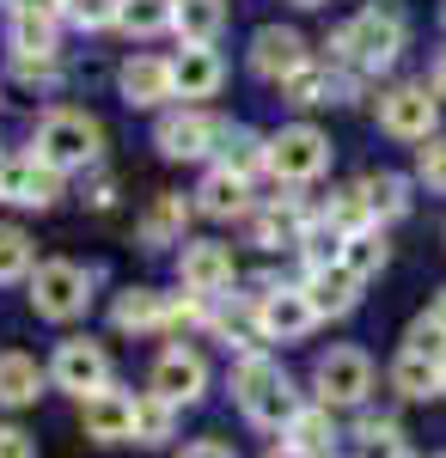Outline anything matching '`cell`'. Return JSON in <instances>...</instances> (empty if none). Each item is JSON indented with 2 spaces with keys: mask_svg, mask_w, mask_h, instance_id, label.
<instances>
[{
  "mask_svg": "<svg viewBox=\"0 0 446 458\" xmlns=\"http://www.w3.org/2000/svg\"><path fill=\"white\" fill-rule=\"evenodd\" d=\"M294 6H324V0H294Z\"/></svg>",
  "mask_w": 446,
  "mask_h": 458,
  "instance_id": "cell-49",
  "label": "cell"
},
{
  "mask_svg": "<svg viewBox=\"0 0 446 458\" xmlns=\"http://www.w3.org/2000/svg\"><path fill=\"white\" fill-rule=\"evenodd\" d=\"M300 62H312V49H306V37L294 31V25H263V31L251 37V73H257V80L281 86Z\"/></svg>",
  "mask_w": 446,
  "mask_h": 458,
  "instance_id": "cell-17",
  "label": "cell"
},
{
  "mask_svg": "<svg viewBox=\"0 0 446 458\" xmlns=\"http://www.w3.org/2000/svg\"><path fill=\"white\" fill-rule=\"evenodd\" d=\"M214 330H220V343L227 349H239V354H263V318H257V300H244V306H233V312H220L214 318Z\"/></svg>",
  "mask_w": 446,
  "mask_h": 458,
  "instance_id": "cell-31",
  "label": "cell"
},
{
  "mask_svg": "<svg viewBox=\"0 0 446 458\" xmlns=\"http://www.w3.org/2000/svg\"><path fill=\"white\" fill-rule=\"evenodd\" d=\"M13 73H19L25 86H37V80H56V73H62V55H13Z\"/></svg>",
  "mask_w": 446,
  "mask_h": 458,
  "instance_id": "cell-42",
  "label": "cell"
},
{
  "mask_svg": "<svg viewBox=\"0 0 446 458\" xmlns=\"http://www.w3.org/2000/svg\"><path fill=\"white\" fill-rule=\"evenodd\" d=\"M355 190H361V202H367V214H373V226H379V220L410 214V177H398V172H367Z\"/></svg>",
  "mask_w": 446,
  "mask_h": 458,
  "instance_id": "cell-26",
  "label": "cell"
},
{
  "mask_svg": "<svg viewBox=\"0 0 446 458\" xmlns=\"http://www.w3.org/2000/svg\"><path fill=\"white\" fill-rule=\"evenodd\" d=\"M428 312H434V318H441V324H446V287H441V300H434V306H428Z\"/></svg>",
  "mask_w": 446,
  "mask_h": 458,
  "instance_id": "cell-48",
  "label": "cell"
},
{
  "mask_svg": "<svg viewBox=\"0 0 446 458\" xmlns=\"http://www.w3.org/2000/svg\"><path fill=\"white\" fill-rule=\"evenodd\" d=\"M300 287H306V300H312V312H318V318H348L355 306H361V276H348L343 263L306 269Z\"/></svg>",
  "mask_w": 446,
  "mask_h": 458,
  "instance_id": "cell-20",
  "label": "cell"
},
{
  "mask_svg": "<svg viewBox=\"0 0 446 458\" xmlns=\"http://www.w3.org/2000/svg\"><path fill=\"white\" fill-rule=\"evenodd\" d=\"M196 214H208V220H251V177H233L227 165H214L196 183Z\"/></svg>",
  "mask_w": 446,
  "mask_h": 458,
  "instance_id": "cell-21",
  "label": "cell"
},
{
  "mask_svg": "<svg viewBox=\"0 0 446 458\" xmlns=\"http://www.w3.org/2000/svg\"><path fill=\"white\" fill-rule=\"evenodd\" d=\"M13 55H56V19L49 13H25L13 6Z\"/></svg>",
  "mask_w": 446,
  "mask_h": 458,
  "instance_id": "cell-32",
  "label": "cell"
},
{
  "mask_svg": "<svg viewBox=\"0 0 446 458\" xmlns=\"http://www.w3.org/2000/svg\"><path fill=\"white\" fill-rule=\"evenodd\" d=\"M110 202H116V177L99 172V177H92V208H110Z\"/></svg>",
  "mask_w": 446,
  "mask_h": 458,
  "instance_id": "cell-44",
  "label": "cell"
},
{
  "mask_svg": "<svg viewBox=\"0 0 446 458\" xmlns=\"http://www.w3.org/2000/svg\"><path fill=\"white\" fill-rule=\"evenodd\" d=\"M312 386H318L324 410H355L373 391V360H367V349H330V354H318Z\"/></svg>",
  "mask_w": 446,
  "mask_h": 458,
  "instance_id": "cell-6",
  "label": "cell"
},
{
  "mask_svg": "<svg viewBox=\"0 0 446 458\" xmlns=\"http://www.w3.org/2000/svg\"><path fill=\"white\" fill-rule=\"evenodd\" d=\"M227 129H233V123H220V116H208V110H196V105H184V110H166V116H159L153 147H159L166 159H208V153H220Z\"/></svg>",
  "mask_w": 446,
  "mask_h": 458,
  "instance_id": "cell-9",
  "label": "cell"
},
{
  "mask_svg": "<svg viewBox=\"0 0 446 458\" xmlns=\"http://www.w3.org/2000/svg\"><path fill=\"white\" fill-rule=\"evenodd\" d=\"M441 397H446V367H441Z\"/></svg>",
  "mask_w": 446,
  "mask_h": 458,
  "instance_id": "cell-50",
  "label": "cell"
},
{
  "mask_svg": "<svg viewBox=\"0 0 446 458\" xmlns=\"http://www.w3.org/2000/svg\"><path fill=\"white\" fill-rule=\"evenodd\" d=\"M428 92H434V98H446V49L434 55V68H428Z\"/></svg>",
  "mask_w": 446,
  "mask_h": 458,
  "instance_id": "cell-46",
  "label": "cell"
},
{
  "mask_svg": "<svg viewBox=\"0 0 446 458\" xmlns=\"http://www.w3.org/2000/svg\"><path fill=\"white\" fill-rule=\"evenodd\" d=\"M177 282L190 287V293H227V287L239 282V257L233 245H214V239H184L177 250Z\"/></svg>",
  "mask_w": 446,
  "mask_h": 458,
  "instance_id": "cell-12",
  "label": "cell"
},
{
  "mask_svg": "<svg viewBox=\"0 0 446 458\" xmlns=\"http://www.w3.org/2000/svg\"><path fill=\"white\" fill-rule=\"evenodd\" d=\"M172 31L184 43H214V37L227 31V0H177Z\"/></svg>",
  "mask_w": 446,
  "mask_h": 458,
  "instance_id": "cell-27",
  "label": "cell"
},
{
  "mask_svg": "<svg viewBox=\"0 0 446 458\" xmlns=\"http://www.w3.org/2000/svg\"><path fill=\"white\" fill-rule=\"evenodd\" d=\"M43 379H49V367H37V354L0 349V410H25V403H37Z\"/></svg>",
  "mask_w": 446,
  "mask_h": 458,
  "instance_id": "cell-22",
  "label": "cell"
},
{
  "mask_svg": "<svg viewBox=\"0 0 446 458\" xmlns=\"http://www.w3.org/2000/svg\"><path fill=\"white\" fill-rule=\"evenodd\" d=\"M31 153L62 177L86 172V165H99V153H104V123L92 110H49L31 129Z\"/></svg>",
  "mask_w": 446,
  "mask_h": 458,
  "instance_id": "cell-3",
  "label": "cell"
},
{
  "mask_svg": "<svg viewBox=\"0 0 446 458\" xmlns=\"http://www.w3.org/2000/svg\"><path fill=\"white\" fill-rule=\"evenodd\" d=\"M263 458H312V453H300L294 440H275V446H270V453H263Z\"/></svg>",
  "mask_w": 446,
  "mask_h": 458,
  "instance_id": "cell-47",
  "label": "cell"
},
{
  "mask_svg": "<svg viewBox=\"0 0 446 458\" xmlns=\"http://www.w3.org/2000/svg\"><path fill=\"white\" fill-rule=\"evenodd\" d=\"M116 86H123V98H129L135 110H159L166 98H177L172 62H166V55H129L123 73H116Z\"/></svg>",
  "mask_w": 446,
  "mask_h": 458,
  "instance_id": "cell-19",
  "label": "cell"
},
{
  "mask_svg": "<svg viewBox=\"0 0 446 458\" xmlns=\"http://www.w3.org/2000/svg\"><path fill=\"white\" fill-rule=\"evenodd\" d=\"M220 165H227L233 177L270 172V135H257V129H227V141H220Z\"/></svg>",
  "mask_w": 446,
  "mask_h": 458,
  "instance_id": "cell-28",
  "label": "cell"
},
{
  "mask_svg": "<svg viewBox=\"0 0 446 458\" xmlns=\"http://www.w3.org/2000/svg\"><path fill=\"white\" fill-rule=\"evenodd\" d=\"M404 43H410L404 6H398V0H373V6H361L348 25H337L330 62L348 68V73H385L398 55H404Z\"/></svg>",
  "mask_w": 446,
  "mask_h": 458,
  "instance_id": "cell-1",
  "label": "cell"
},
{
  "mask_svg": "<svg viewBox=\"0 0 446 458\" xmlns=\"http://www.w3.org/2000/svg\"><path fill=\"white\" fill-rule=\"evenodd\" d=\"M348 92H355V73L348 68H337V62H300V68L281 80V98L294 110H318V105H343Z\"/></svg>",
  "mask_w": 446,
  "mask_h": 458,
  "instance_id": "cell-13",
  "label": "cell"
},
{
  "mask_svg": "<svg viewBox=\"0 0 446 458\" xmlns=\"http://www.w3.org/2000/svg\"><path fill=\"white\" fill-rule=\"evenodd\" d=\"M441 19H446V6H441Z\"/></svg>",
  "mask_w": 446,
  "mask_h": 458,
  "instance_id": "cell-52",
  "label": "cell"
},
{
  "mask_svg": "<svg viewBox=\"0 0 446 458\" xmlns=\"http://www.w3.org/2000/svg\"><path fill=\"white\" fill-rule=\"evenodd\" d=\"M153 391L166 397V403H202L208 397V360L196 349H184V343H172V349L153 360Z\"/></svg>",
  "mask_w": 446,
  "mask_h": 458,
  "instance_id": "cell-15",
  "label": "cell"
},
{
  "mask_svg": "<svg viewBox=\"0 0 446 458\" xmlns=\"http://www.w3.org/2000/svg\"><path fill=\"white\" fill-rule=\"evenodd\" d=\"M324 220H330L343 239H348V233H361V226H373V214H367V202H361V190H355V183L337 190V196L324 202Z\"/></svg>",
  "mask_w": 446,
  "mask_h": 458,
  "instance_id": "cell-37",
  "label": "cell"
},
{
  "mask_svg": "<svg viewBox=\"0 0 446 458\" xmlns=\"http://www.w3.org/2000/svg\"><path fill=\"white\" fill-rule=\"evenodd\" d=\"M257 300V318H263V336L270 343H300V336H312V324H318V312H312L306 287H263V293H251Z\"/></svg>",
  "mask_w": 446,
  "mask_h": 458,
  "instance_id": "cell-11",
  "label": "cell"
},
{
  "mask_svg": "<svg viewBox=\"0 0 446 458\" xmlns=\"http://www.w3.org/2000/svg\"><path fill=\"white\" fill-rule=\"evenodd\" d=\"M172 86L184 105H202V98H214L220 86H227V62H220V49L214 43H184L172 55Z\"/></svg>",
  "mask_w": 446,
  "mask_h": 458,
  "instance_id": "cell-16",
  "label": "cell"
},
{
  "mask_svg": "<svg viewBox=\"0 0 446 458\" xmlns=\"http://www.w3.org/2000/svg\"><path fill=\"white\" fill-rule=\"evenodd\" d=\"M306 226H312V208L300 202V196H275L270 208H251V245H263V250H300Z\"/></svg>",
  "mask_w": 446,
  "mask_h": 458,
  "instance_id": "cell-18",
  "label": "cell"
},
{
  "mask_svg": "<svg viewBox=\"0 0 446 458\" xmlns=\"http://www.w3.org/2000/svg\"><path fill=\"white\" fill-rule=\"evenodd\" d=\"M172 428H177V403H166L159 391L135 397V440H141V446H166Z\"/></svg>",
  "mask_w": 446,
  "mask_h": 458,
  "instance_id": "cell-33",
  "label": "cell"
},
{
  "mask_svg": "<svg viewBox=\"0 0 446 458\" xmlns=\"http://www.w3.org/2000/svg\"><path fill=\"white\" fill-rule=\"evenodd\" d=\"M92 269L80 263H37L31 269V312L49 324H73V318L92 306Z\"/></svg>",
  "mask_w": 446,
  "mask_h": 458,
  "instance_id": "cell-4",
  "label": "cell"
},
{
  "mask_svg": "<svg viewBox=\"0 0 446 458\" xmlns=\"http://www.w3.org/2000/svg\"><path fill=\"white\" fill-rule=\"evenodd\" d=\"M233 397H239L244 422L270 428V434L300 416V391L281 373V360H270V354H244L239 367H233Z\"/></svg>",
  "mask_w": 446,
  "mask_h": 458,
  "instance_id": "cell-2",
  "label": "cell"
},
{
  "mask_svg": "<svg viewBox=\"0 0 446 458\" xmlns=\"http://www.w3.org/2000/svg\"><path fill=\"white\" fill-rule=\"evenodd\" d=\"M416 177L446 196V135H428V141L416 147Z\"/></svg>",
  "mask_w": 446,
  "mask_h": 458,
  "instance_id": "cell-38",
  "label": "cell"
},
{
  "mask_svg": "<svg viewBox=\"0 0 446 458\" xmlns=\"http://www.w3.org/2000/svg\"><path fill=\"white\" fill-rule=\"evenodd\" d=\"M398 458H410V453H398Z\"/></svg>",
  "mask_w": 446,
  "mask_h": 458,
  "instance_id": "cell-51",
  "label": "cell"
},
{
  "mask_svg": "<svg viewBox=\"0 0 446 458\" xmlns=\"http://www.w3.org/2000/svg\"><path fill=\"white\" fill-rule=\"evenodd\" d=\"M441 458H446V453H441Z\"/></svg>",
  "mask_w": 446,
  "mask_h": 458,
  "instance_id": "cell-54",
  "label": "cell"
},
{
  "mask_svg": "<svg viewBox=\"0 0 446 458\" xmlns=\"http://www.w3.org/2000/svg\"><path fill=\"white\" fill-rule=\"evenodd\" d=\"M184 458H239V453L220 446V440H196V446H184Z\"/></svg>",
  "mask_w": 446,
  "mask_h": 458,
  "instance_id": "cell-45",
  "label": "cell"
},
{
  "mask_svg": "<svg viewBox=\"0 0 446 458\" xmlns=\"http://www.w3.org/2000/svg\"><path fill=\"white\" fill-rule=\"evenodd\" d=\"M441 367L446 360H434V354L422 349H398V360H391V391L398 397H410V403H422V397H441Z\"/></svg>",
  "mask_w": 446,
  "mask_h": 458,
  "instance_id": "cell-23",
  "label": "cell"
},
{
  "mask_svg": "<svg viewBox=\"0 0 446 458\" xmlns=\"http://www.w3.org/2000/svg\"><path fill=\"white\" fill-rule=\"evenodd\" d=\"M385 257H391V250H385V233H379V226H361V233H348L343 250H337V263H343L348 276H361V282H373L379 269H385Z\"/></svg>",
  "mask_w": 446,
  "mask_h": 458,
  "instance_id": "cell-30",
  "label": "cell"
},
{
  "mask_svg": "<svg viewBox=\"0 0 446 458\" xmlns=\"http://www.w3.org/2000/svg\"><path fill=\"white\" fill-rule=\"evenodd\" d=\"M208 318V293H166V330H190V324H202Z\"/></svg>",
  "mask_w": 446,
  "mask_h": 458,
  "instance_id": "cell-39",
  "label": "cell"
},
{
  "mask_svg": "<svg viewBox=\"0 0 446 458\" xmlns=\"http://www.w3.org/2000/svg\"><path fill=\"white\" fill-rule=\"evenodd\" d=\"M330 172V135L312 123H287L270 135V177L275 183H312Z\"/></svg>",
  "mask_w": 446,
  "mask_h": 458,
  "instance_id": "cell-5",
  "label": "cell"
},
{
  "mask_svg": "<svg viewBox=\"0 0 446 458\" xmlns=\"http://www.w3.org/2000/svg\"><path fill=\"white\" fill-rule=\"evenodd\" d=\"M355 440H361L367 458H398L404 453V428H398V416H361V422H355Z\"/></svg>",
  "mask_w": 446,
  "mask_h": 458,
  "instance_id": "cell-36",
  "label": "cell"
},
{
  "mask_svg": "<svg viewBox=\"0 0 446 458\" xmlns=\"http://www.w3.org/2000/svg\"><path fill=\"white\" fill-rule=\"evenodd\" d=\"M62 196V172H49L37 153H6L0 159V202L6 208H49Z\"/></svg>",
  "mask_w": 446,
  "mask_h": 458,
  "instance_id": "cell-10",
  "label": "cell"
},
{
  "mask_svg": "<svg viewBox=\"0 0 446 458\" xmlns=\"http://www.w3.org/2000/svg\"><path fill=\"white\" fill-rule=\"evenodd\" d=\"M49 386L68 391V397H92V391L116 386V367H110V349L92 343V336H68L56 360H49Z\"/></svg>",
  "mask_w": 446,
  "mask_h": 458,
  "instance_id": "cell-8",
  "label": "cell"
},
{
  "mask_svg": "<svg viewBox=\"0 0 446 458\" xmlns=\"http://www.w3.org/2000/svg\"><path fill=\"white\" fill-rule=\"evenodd\" d=\"M190 214H196V202H184L177 190L153 196V208L141 214V239H147V245H184V226H190Z\"/></svg>",
  "mask_w": 446,
  "mask_h": 458,
  "instance_id": "cell-25",
  "label": "cell"
},
{
  "mask_svg": "<svg viewBox=\"0 0 446 458\" xmlns=\"http://www.w3.org/2000/svg\"><path fill=\"white\" fill-rule=\"evenodd\" d=\"M110 324L129 336V330H166V293L159 287H123L116 293V306H110Z\"/></svg>",
  "mask_w": 446,
  "mask_h": 458,
  "instance_id": "cell-24",
  "label": "cell"
},
{
  "mask_svg": "<svg viewBox=\"0 0 446 458\" xmlns=\"http://www.w3.org/2000/svg\"><path fill=\"white\" fill-rule=\"evenodd\" d=\"M116 13H123V0H68V19L80 31H104V25H116Z\"/></svg>",
  "mask_w": 446,
  "mask_h": 458,
  "instance_id": "cell-40",
  "label": "cell"
},
{
  "mask_svg": "<svg viewBox=\"0 0 446 458\" xmlns=\"http://www.w3.org/2000/svg\"><path fill=\"white\" fill-rule=\"evenodd\" d=\"M80 428H86V440H99V446H123V440H135V397L116 391V386L80 397Z\"/></svg>",
  "mask_w": 446,
  "mask_h": 458,
  "instance_id": "cell-14",
  "label": "cell"
},
{
  "mask_svg": "<svg viewBox=\"0 0 446 458\" xmlns=\"http://www.w3.org/2000/svg\"><path fill=\"white\" fill-rule=\"evenodd\" d=\"M177 0H123V13H116V25L129 37H159L166 25H172Z\"/></svg>",
  "mask_w": 446,
  "mask_h": 458,
  "instance_id": "cell-34",
  "label": "cell"
},
{
  "mask_svg": "<svg viewBox=\"0 0 446 458\" xmlns=\"http://www.w3.org/2000/svg\"><path fill=\"white\" fill-rule=\"evenodd\" d=\"M6 6H13V0H6Z\"/></svg>",
  "mask_w": 446,
  "mask_h": 458,
  "instance_id": "cell-53",
  "label": "cell"
},
{
  "mask_svg": "<svg viewBox=\"0 0 446 458\" xmlns=\"http://www.w3.org/2000/svg\"><path fill=\"white\" fill-rule=\"evenodd\" d=\"M287 440H294L300 453H312V458H330V446H337L330 410H324V403H300V416L287 422Z\"/></svg>",
  "mask_w": 446,
  "mask_h": 458,
  "instance_id": "cell-29",
  "label": "cell"
},
{
  "mask_svg": "<svg viewBox=\"0 0 446 458\" xmlns=\"http://www.w3.org/2000/svg\"><path fill=\"white\" fill-rule=\"evenodd\" d=\"M31 263H37L31 233H25V226H0V287H6V282H25V276H31Z\"/></svg>",
  "mask_w": 446,
  "mask_h": 458,
  "instance_id": "cell-35",
  "label": "cell"
},
{
  "mask_svg": "<svg viewBox=\"0 0 446 458\" xmlns=\"http://www.w3.org/2000/svg\"><path fill=\"white\" fill-rule=\"evenodd\" d=\"M0 458H37V440L25 434V428H0Z\"/></svg>",
  "mask_w": 446,
  "mask_h": 458,
  "instance_id": "cell-43",
  "label": "cell"
},
{
  "mask_svg": "<svg viewBox=\"0 0 446 458\" xmlns=\"http://www.w3.org/2000/svg\"><path fill=\"white\" fill-rule=\"evenodd\" d=\"M404 343H410V349H422V354H434V360H446V324L434 312H422L410 324V336H404Z\"/></svg>",
  "mask_w": 446,
  "mask_h": 458,
  "instance_id": "cell-41",
  "label": "cell"
},
{
  "mask_svg": "<svg viewBox=\"0 0 446 458\" xmlns=\"http://www.w3.org/2000/svg\"><path fill=\"white\" fill-rule=\"evenodd\" d=\"M379 129L398 141H428L441 135V98L428 92V80H404L379 98Z\"/></svg>",
  "mask_w": 446,
  "mask_h": 458,
  "instance_id": "cell-7",
  "label": "cell"
}]
</instances>
